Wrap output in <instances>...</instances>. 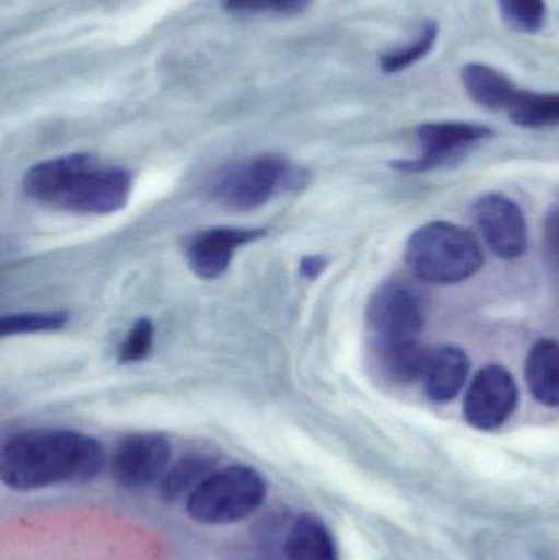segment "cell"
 <instances>
[{
    "mask_svg": "<svg viewBox=\"0 0 559 560\" xmlns=\"http://www.w3.org/2000/svg\"><path fill=\"white\" fill-rule=\"evenodd\" d=\"M528 390L538 404L559 407V345L540 339L532 346L525 361Z\"/></svg>",
    "mask_w": 559,
    "mask_h": 560,
    "instance_id": "cell-15",
    "label": "cell"
},
{
    "mask_svg": "<svg viewBox=\"0 0 559 560\" xmlns=\"http://www.w3.org/2000/svg\"><path fill=\"white\" fill-rule=\"evenodd\" d=\"M171 443L161 433L121 438L110 456V474L121 489L141 490L160 483L171 466Z\"/></svg>",
    "mask_w": 559,
    "mask_h": 560,
    "instance_id": "cell-6",
    "label": "cell"
},
{
    "mask_svg": "<svg viewBox=\"0 0 559 560\" xmlns=\"http://www.w3.org/2000/svg\"><path fill=\"white\" fill-rule=\"evenodd\" d=\"M512 124L522 128L559 127V92L522 91L517 104L509 112Z\"/></svg>",
    "mask_w": 559,
    "mask_h": 560,
    "instance_id": "cell-18",
    "label": "cell"
},
{
    "mask_svg": "<svg viewBox=\"0 0 559 560\" xmlns=\"http://www.w3.org/2000/svg\"><path fill=\"white\" fill-rule=\"evenodd\" d=\"M440 35V25L436 22H426L417 33L416 38L404 43L403 46L384 51L380 56V68L386 74H397L412 68L417 62L432 52Z\"/></svg>",
    "mask_w": 559,
    "mask_h": 560,
    "instance_id": "cell-19",
    "label": "cell"
},
{
    "mask_svg": "<svg viewBox=\"0 0 559 560\" xmlns=\"http://www.w3.org/2000/svg\"><path fill=\"white\" fill-rule=\"evenodd\" d=\"M26 197L79 215H107L127 206L130 174L104 166L92 154L75 153L42 161L23 176Z\"/></svg>",
    "mask_w": 559,
    "mask_h": 560,
    "instance_id": "cell-2",
    "label": "cell"
},
{
    "mask_svg": "<svg viewBox=\"0 0 559 560\" xmlns=\"http://www.w3.org/2000/svg\"><path fill=\"white\" fill-rule=\"evenodd\" d=\"M498 5L505 25L515 32L535 35L547 25L545 0H498Z\"/></svg>",
    "mask_w": 559,
    "mask_h": 560,
    "instance_id": "cell-20",
    "label": "cell"
},
{
    "mask_svg": "<svg viewBox=\"0 0 559 560\" xmlns=\"http://www.w3.org/2000/svg\"><path fill=\"white\" fill-rule=\"evenodd\" d=\"M482 240L499 259L514 261L528 245L527 220L521 207L504 194H486L473 206Z\"/></svg>",
    "mask_w": 559,
    "mask_h": 560,
    "instance_id": "cell-9",
    "label": "cell"
},
{
    "mask_svg": "<svg viewBox=\"0 0 559 560\" xmlns=\"http://www.w3.org/2000/svg\"><path fill=\"white\" fill-rule=\"evenodd\" d=\"M462 82L476 104L494 112H511L524 91L508 74L485 62L463 66Z\"/></svg>",
    "mask_w": 559,
    "mask_h": 560,
    "instance_id": "cell-13",
    "label": "cell"
},
{
    "mask_svg": "<svg viewBox=\"0 0 559 560\" xmlns=\"http://www.w3.org/2000/svg\"><path fill=\"white\" fill-rule=\"evenodd\" d=\"M547 240L550 248L559 255V207L554 213H550V217H548Z\"/></svg>",
    "mask_w": 559,
    "mask_h": 560,
    "instance_id": "cell-25",
    "label": "cell"
},
{
    "mask_svg": "<svg viewBox=\"0 0 559 560\" xmlns=\"http://www.w3.org/2000/svg\"><path fill=\"white\" fill-rule=\"evenodd\" d=\"M469 374V358L458 346L445 345L430 349L423 374V392L435 404L458 397Z\"/></svg>",
    "mask_w": 559,
    "mask_h": 560,
    "instance_id": "cell-12",
    "label": "cell"
},
{
    "mask_svg": "<svg viewBox=\"0 0 559 560\" xmlns=\"http://www.w3.org/2000/svg\"><path fill=\"white\" fill-rule=\"evenodd\" d=\"M406 262L423 282L453 285L478 275L485 255L468 230L455 223L430 222L410 235Z\"/></svg>",
    "mask_w": 559,
    "mask_h": 560,
    "instance_id": "cell-3",
    "label": "cell"
},
{
    "mask_svg": "<svg viewBox=\"0 0 559 560\" xmlns=\"http://www.w3.org/2000/svg\"><path fill=\"white\" fill-rule=\"evenodd\" d=\"M288 560H338L334 535L318 516L312 513L299 516L286 539Z\"/></svg>",
    "mask_w": 559,
    "mask_h": 560,
    "instance_id": "cell-16",
    "label": "cell"
},
{
    "mask_svg": "<svg viewBox=\"0 0 559 560\" xmlns=\"http://www.w3.org/2000/svg\"><path fill=\"white\" fill-rule=\"evenodd\" d=\"M217 457L206 451H193L171 464L160 482L161 499L166 502L189 497L216 470Z\"/></svg>",
    "mask_w": 559,
    "mask_h": 560,
    "instance_id": "cell-17",
    "label": "cell"
},
{
    "mask_svg": "<svg viewBox=\"0 0 559 560\" xmlns=\"http://www.w3.org/2000/svg\"><path fill=\"white\" fill-rule=\"evenodd\" d=\"M263 236V230L242 229H212L197 233L187 242V262L199 278L217 279L229 268L235 249Z\"/></svg>",
    "mask_w": 559,
    "mask_h": 560,
    "instance_id": "cell-11",
    "label": "cell"
},
{
    "mask_svg": "<svg viewBox=\"0 0 559 560\" xmlns=\"http://www.w3.org/2000/svg\"><path fill=\"white\" fill-rule=\"evenodd\" d=\"M312 0H225L233 12L246 13H298L307 9Z\"/></svg>",
    "mask_w": 559,
    "mask_h": 560,
    "instance_id": "cell-23",
    "label": "cell"
},
{
    "mask_svg": "<svg viewBox=\"0 0 559 560\" xmlns=\"http://www.w3.org/2000/svg\"><path fill=\"white\" fill-rule=\"evenodd\" d=\"M519 387L508 369L489 364L473 378L465 398V418L473 428L494 431L514 413Z\"/></svg>",
    "mask_w": 559,
    "mask_h": 560,
    "instance_id": "cell-8",
    "label": "cell"
},
{
    "mask_svg": "<svg viewBox=\"0 0 559 560\" xmlns=\"http://www.w3.org/2000/svg\"><path fill=\"white\" fill-rule=\"evenodd\" d=\"M154 326L148 318L138 319L120 349L121 362H138L148 358L153 348Z\"/></svg>",
    "mask_w": 559,
    "mask_h": 560,
    "instance_id": "cell-22",
    "label": "cell"
},
{
    "mask_svg": "<svg viewBox=\"0 0 559 560\" xmlns=\"http://www.w3.org/2000/svg\"><path fill=\"white\" fill-rule=\"evenodd\" d=\"M268 486L253 467L226 466L216 469L189 497L186 512L202 525L243 522L265 503Z\"/></svg>",
    "mask_w": 559,
    "mask_h": 560,
    "instance_id": "cell-4",
    "label": "cell"
},
{
    "mask_svg": "<svg viewBox=\"0 0 559 560\" xmlns=\"http://www.w3.org/2000/svg\"><path fill=\"white\" fill-rule=\"evenodd\" d=\"M105 466L102 444L72 430L22 431L0 450V480L16 492L92 482Z\"/></svg>",
    "mask_w": 559,
    "mask_h": 560,
    "instance_id": "cell-1",
    "label": "cell"
},
{
    "mask_svg": "<svg viewBox=\"0 0 559 560\" xmlns=\"http://www.w3.org/2000/svg\"><path fill=\"white\" fill-rule=\"evenodd\" d=\"M325 266H327V259L322 258V256H311V258H305L302 261L301 272L305 278L315 279L324 271Z\"/></svg>",
    "mask_w": 559,
    "mask_h": 560,
    "instance_id": "cell-24",
    "label": "cell"
},
{
    "mask_svg": "<svg viewBox=\"0 0 559 560\" xmlns=\"http://www.w3.org/2000/svg\"><path fill=\"white\" fill-rule=\"evenodd\" d=\"M374 354L381 372L397 385H409L426 374L430 349L419 339L374 342Z\"/></svg>",
    "mask_w": 559,
    "mask_h": 560,
    "instance_id": "cell-14",
    "label": "cell"
},
{
    "mask_svg": "<svg viewBox=\"0 0 559 560\" xmlns=\"http://www.w3.org/2000/svg\"><path fill=\"white\" fill-rule=\"evenodd\" d=\"M494 137V130L473 121H429L417 127L420 153L416 160L396 161L393 166L404 173H427L449 163L466 148Z\"/></svg>",
    "mask_w": 559,
    "mask_h": 560,
    "instance_id": "cell-10",
    "label": "cell"
},
{
    "mask_svg": "<svg viewBox=\"0 0 559 560\" xmlns=\"http://www.w3.org/2000/svg\"><path fill=\"white\" fill-rule=\"evenodd\" d=\"M366 319L374 342L419 339L426 323L419 296L397 280L377 287L368 303Z\"/></svg>",
    "mask_w": 559,
    "mask_h": 560,
    "instance_id": "cell-7",
    "label": "cell"
},
{
    "mask_svg": "<svg viewBox=\"0 0 559 560\" xmlns=\"http://www.w3.org/2000/svg\"><path fill=\"white\" fill-rule=\"evenodd\" d=\"M68 313L65 312H32L15 313L0 319V335H33V332L56 331L68 323Z\"/></svg>",
    "mask_w": 559,
    "mask_h": 560,
    "instance_id": "cell-21",
    "label": "cell"
},
{
    "mask_svg": "<svg viewBox=\"0 0 559 560\" xmlns=\"http://www.w3.org/2000/svg\"><path fill=\"white\" fill-rule=\"evenodd\" d=\"M295 173L284 158L266 154L226 170L213 186V199L233 212H252L294 183Z\"/></svg>",
    "mask_w": 559,
    "mask_h": 560,
    "instance_id": "cell-5",
    "label": "cell"
}]
</instances>
